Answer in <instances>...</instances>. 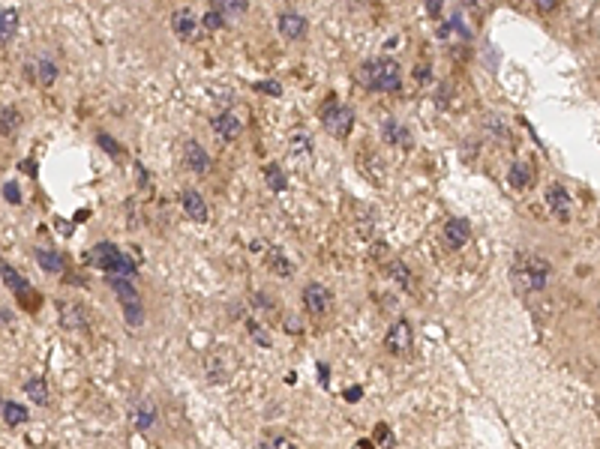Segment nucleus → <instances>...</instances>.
<instances>
[{
  "label": "nucleus",
  "instance_id": "obj_1",
  "mask_svg": "<svg viewBox=\"0 0 600 449\" xmlns=\"http://www.w3.org/2000/svg\"><path fill=\"white\" fill-rule=\"evenodd\" d=\"M552 267L547 257L531 255V252H519L514 257V267H510V276H514V285L522 290V294H535V290H543L549 282Z\"/></svg>",
  "mask_w": 600,
  "mask_h": 449
},
{
  "label": "nucleus",
  "instance_id": "obj_2",
  "mask_svg": "<svg viewBox=\"0 0 600 449\" xmlns=\"http://www.w3.org/2000/svg\"><path fill=\"white\" fill-rule=\"evenodd\" d=\"M360 81L366 90H375V93H393V90L403 87V72H399L396 60L379 58L360 66Z\"/></svg>",
  "mask_w": 600,
  "mask_h": 449
},
{
  "label": "nucleus",
  "instance_id": "obj_3",
  "mask_svg": "<svg viewBox=\"0 0 600 449\" xmlns=\"http://www.w3.org/2000/svg\"><path fill=\"white\" fill-rule=\"evenodd\" d=\"M87 261L93 267H99L103 273H115V276H136V264H132V257L124 255L117 249L115 243H96L91 252H87Z\"/></svg>",
  "mask_w": 600,
  "mask_h": 449
},
{
  "label": "nucleus",
  "instance_id": "obj_4",
  "mask_svg": "<svg viewBox=\"0 0 600 449\" xmlns=\"http://www.w3.org/2000/svg\"><path fill=\"white\" fill-rule=\"evenodd\" d=\"M321 123H325V129L333 135L337 141H346L348 132L354 126V108L351 105H342L337 96L325 99V105H321Z\"/></svg>",
  "mask_w": 600,
  "mask_h": 449
},
{
  "label": "nucleus",
  "instance_id": "obj_5",
  "mask_svg": "<svg viewBox=\"0 0 600 449\" xmlns=\"http://www.w3.org/2000/svg\"><path fill=\"white\" fill-rule=\"evenodd\" d=\"M0 279H4V285H6L9 290H13L15 297H21V300H25V306H27V309L39 306V294L33 297L30 282H27V279L18 273L15 267H9V261H4V257H0Z\"/></svg>",
  "mask_w": 600,
  "mask_h": 449
},
{
  "label": "nucleus",
  "instance_id": "obj_6",
  "mask_svg": "<svg viewBox=\"0 0 600 449\" xmlns=\"http://www.w3.org/2000/svg\"><path fill=\"white\" fill-rule=\"evenodd\" d=\"M438 39H441L444 45H469V42H471V27L465 25L462 13L450 15L448 21H444V25L438 27Z\"/></svg>",
  "mask_w": 600,
  "mask_h": 449
},
{
  "label": "nucleus",
  "instance_id": "obj_7",
  "mask_svg": "<svg viewBox=\"0 0 600 449\" xmlns=\"http://www.w3.org/2000/svg\"><path fill=\"white\" fill-rule=\"evenodd\" d=\"M384 347H387V354H393V356H403L411 351V323L399 318L391 330H387L384 335Z\"/></svg>",
  "mask_w": 600,
  "mask_h": 449
},
{
  "label": "nucleus",
  "instance_id": "obj_8",
  "mask_svg": "<svg viewBox=\"0 0 600 449\" xmlns=\"http://www.w3.org/2000/svg\"><path fill=\"white\" fill-rule=\"evenodd\" d=\"M330 302H333V294H330L325 285L313 282V285L304 288V309H306L309 314H315V318H321V314L330 309Z\"/></svg>",
  "mask_w": 600,
  "mask_h": 449
},
{
  "label": "nucleus",
  "instance_id": "obj_9",
  "mask_svg": "<svg viewBox=\"0 0 600 449\" xmlns=\"http://www.w3.org/2000/svg\"><path fill=\"white\" fill-rule=\"evenodd\" d=\"M543 201H547V207H549L559 219H568V216H570V192H568V189H564L561 183H549L547 192H543Z\"/></svg>",
  "mask_w": 600,
  "mask_h": 449
},
{
  "label": "nucleus",
  "instance_id": "obj_10",
  "mask_svg": "<svg viewBox=\"0 0 600 449\" xmlns=\"http://www.w3.org/2000/svg\"><path fill=\"white\" fill-rule=\"evenodd\" d=\"M171 30H174V36L177 39H183V42H193L198 36V21H195V13L193 9H177V13L171 15Z\"/></svg>",
  "mask_w": 600,
  "mask_h": 449
},
{
  "label": "nucleus",
  "instance_id": "obj_11",
  "mask_svg": "<svg viewBox=\"0 0 600 449\" xmlns=\"http://www.w3.org/2000/svg\"><path fill=\"white\" fill-rule=\"evenodd\" d=\"M280 33H282V39H288V42H297V39H304L306 36V30H309V25H306V15H300V13H282L280 15Z\"/></svg>",
  "mask_w": 600,
  "mask_h": 449
},
{
  "label": "nucleus",
  "instance_id": "obj_12",
  "mask_svg": "<svg viewBox=\"0 0 600 449\" xmlns=\"http://www.w3.org/2000/svg\"><path fill=\"white\" fill-rule=\"evenodd\" d=\"M471 237V224L469 219H450L444 222V246L448 249H462L465 243Z\"/></svg>",
  "mask_w": 600,
  "mask_h": 449
},
{
  "label": "nucleus",
  "instance_id": "obj_13",
  "mask_svg": "<svg viewBox=\"0 0 600 449\" xmlns=\"http://www.w3.org/2000/svg\"><path fill=\"white\" fill-rule=\"evenodd\" d=\"M183 162H186V168H190L193 174H207V171H210V156H207V150H204L198 141H193V138L183 144Z\"/></svg>",
  "mask_w": 600,
  "mask_h": 449
},
{
  "label": "nucleus",
  "instance_id": "obj_14",
  "mask_svg": "<svg viewBox=\"0 0 600 449\" xmlns=\"http://www.w3.org/2000/svg\"><path fill=\"white\" fill-rule=\"evenodd\" d=\"M210 126H214L219 141H235V138H240V132H243V123L231 114V111H222V114H216L214 120H210Z\"/></svg>",
  "mask_w": 600,
  "mask_h": 449
},
{
  "label": "nucleus",
  "instance_id": "obj_15",
  "mask_svg": "<svg viewBox=\"0 0 600 449\" xmlns=\"http://www.w3.org/2000/svg\"><path fill=\"white\" fill-rule=\"evenodd\" d=\"M105 282H108L111 290H115V297L120 300V306H129V302H138L141 300L138 288L132 285V276H115V273H111Z\"/></svg>",
  "mask_w": 600,
  "mask_h": 449
},
{
  "label": "nucleus",
  "instance_id": "obj_16",
  "mask_svg": "<svg viewBox=\"0 0 600 449\" xmlns=\"http://www.w3.org/2000/svg\"><path fill=\"white\" fill-rule=\"evenodd\" d=\"M181 207L183 213L190 216L193 222H207L210 216V210H207V201L195 192V189H183V195H181Z\"/></svg>",
  "mask_w": 600,
  "mask_h": 449
},
{
  "label": "nucleus",
  "instance_id": "obj_17",
  "mask_svg": "<svg viewBox=\"0 0 600 449\" xmlns=\"http://www.w3.org/2000/svg\"><path fill=\"white\" fill-rule=\"evenodd\" d=\"M381 135H384V141L387 144H393V147H408L411 144V132L405 123H399V120H384L381 123Z\"/></svg>",
  "mask_w": 600,
  "mask_h": 449
},
{
  "label": "nucleus",
  "instance_id": "obj_18",
  "mask_svg": "<svg viewBox=\"0 0 600 449\" xmlns=\"http://www.w3.org/2000/svg\"><path fill=\"white\" fill-rule=\"evenodd\" d=\"M132 422H136L138 431H150L153 422H157V404L148 401V398H141L136 404V410H132Z\"/></svg>",
  "mask_w": 600,
  "mask_h": 449
},
{
  "label": "nucleus",
  "instance_id": "obj_19",
  "mask_svg": "<svg viewBox=\"0 0 600 449\" xmlns=\"http://www.w3.org/2000/svg\"><path fill=\"white\" fill-rule=\"evenodd\" d=\"M288 153L294 159H313V138H309L306 129L292 132V141H288Z\"/></svg>",
  "mask_w": 600,
  "mask_h": 449
},
{
  "label": "nucleus",
  "instance_id": "obj_20",
  "mask_svg": "<svg viewBox=\"0 0 600 449\" xmlns=\"http://www.w3.org/2000/svg\"><path fill=\"white\" fill-rule=\"evenodd\" d=\"M18 30V9H0V45H6Z\"/></svg>",
  "mask_w": 600,
  "mask_h": 449
},
{
  "label": "nucleus",
  "instance_id": "obj_21",
  "mask_svg": "<svg viewBox=\"0 0 600 449\" xmlns=\"http://www.w3.org/2000/svg\"><path fill=\"white\" fill-rule=\"evenodd\" d=\"M21 126L18 108H0V138H13Z\"/></svg>",
  "mask_w": 600,
  "mask_h": 449
},
{
  "label": "nucleus",
  "instance_id": "obj_22",
  "mask_svg": "<svg viewBox=\"0 0 600 449\" xmlns=\"http://www.w3.org/2000/svg\"><path fill=\"white\" fill-rule=\"evenodd\" d=\"M210 4H214L216 13L226 15V18H240V15H247V9H249L247 0H210Z\"/></svg>",
  "mask_w": 600,
  "mask_h": 449
},
{
  "label": "nucleus",
  "instance_id": "obj_23",
  "mask_svg": "<svg viewBox=\"0 0 600 449\" xmlns=\"http://www.w3.org/2000/svg\"><path fill=\"white\" fill-rule=\"evenodd\" d=\"M25 396H27L33 404L46 408V404H48V387H46V380H42V377H30L27 384H25Z\"/></svg>",
  "mask_w": 600,
  "mask_h": 449
},
{
  "label": "nucleus",
  "instance_id": "obj_24",
  "mask_svg": "<svg viewBox=\"0 0 600 449\" xmlns=\"http://www.w3.org/2000/svg\"><path fill=\"white\" fill-rule=\"evenodd\" d=\"M37 264L46 269V273H63V267H66L63 255L51 252V249H37Z\"/></svg>",
  "mask_w": 600,
  "mask_h": 449
},
{
  "label": "nucleus",
  "instance_id": "obj_25",
  "mask_svg": "<svg viewBox=\"0 0 600 449\" xmlns=\"http://www.w3.org/2000/svg\"><path fill=\"white\" fill-rule=\"evenodd\" d=\"M60 323L66 330H81L84 327V311L75 306V302H66V306H60Z\"/></svg>",
  "mask_w": 600,
  "mask_h": 449
},
{
  "label": "nucleus",
  "instance_id": "obj_26",
  "mask_svg": "<svg viewBox=\"0 0 600 449\" xmlns=\"http://www.w3.org/2000/svg\"><path fill=\"white\" fill-rule=\"evenodd\" d=\"M507 183H510V189H519V192H522V189L531 186V171H528V168L522 165V162H516V165L507 171Z\"/></svg>",
  "mask_w": 600,
  "mask_h": 449
},
{
  "label": "nucleus",
  "instance_id": "obj_27",
  "mask_svg": "<svg viewBox=\"0 0 600 449\" xmlns=\"http://www.w3.org/2000/svg\"><path fill=\"white\" fill-rule=\"evenodd\" d=\"M37 75H39L42 87H51L54 81H58V63H54L51 58H39L37 60Z\"/></svg>",
  "mask_w": 600,
  "mask_h": 449
},
{
  "label": "nucleus",
  "instance_id": "obj_28",
  "mask_svg": "<svg viewBox=\"0 0 600 449\" xmlns=\"http://www.w3.org/2000/svg\"><path fill=\"white\" fill-rule=\"evenodd\" d=\"M4 420H6L9 425H25V422L30 420V413H27V408H25V404L6 401V404H4Z\"/></svg>",
  "mask_w": 600,
  "mask_h": 449
},
{
  "label": "nucleus",
  "instance_id": "obj_29",
  "mask_svg": "<svg viewBox=\"0 0 600 449\" xmlns=\"http://www.w3.org/2000/svg\"><path fill=\"white\" fill-rule=\"evenodd\" d=\"M483 129L486 132H495V138H502V141H510V129H507V123L498 117V114H490L483 120Z\"/></svg>",
  "mask_w": 600,
  "mask_h": 449
},
{
  "label": "nucleus",
  "instance_id": "obj_30",
  "mask_svg": "<svg viewBox=\"0 0 600 449\" xmlns=\"http://www.w3.org/2000/svg\"><path fill=\"white\" fill-rule=\"evenodd\" d=\"M264 177H268V186L273 189V192H282L285 183H288V180H285V171H282L280 165H268V168H264Z\"/></svg>",
  "mask_w": 600,
  "mask_h": 449
},
{
  "label": "nucleus",
  "instance_id": "obj_31",
  "mask_svg": "<svg viewBox=\"0 0 600 449\" xmlns=\"http://www.w3.org/2000/svg\"><path fill=\"white\" fill-rule=\"evenodd\" d=\"M391 276H393V282H399L405 290H411V273H408V267L403 261H393L391 264Z\"/></svg>",
  "mask_w": 600,
  "mask_h": 449
},
{
  "label": "nucleus",
  "instance_id": "obj_32",
  "mask_svg": "<svg viewBox=\"0 0 600 449\" xmlns=\"http://www.w3.org/2000/svg\"><path fill=\"white\" fill-rule=\"evenodd\" d=\"M124 318H126L129 327H141V321H144L141 300H138V302H129V306H124Z\"/></svg>",
  "mask_w": 600,
  "mask_h": 449
},
{
  "label": "nucleus",
  "instance_id": "obj_33",
  "mask_svg": "<svg viewBox=\"0 0 600 449\" xmlns=\"http://www.w3.org/2000/svg\"><path fill=\"white\" fill-rule=\"evenodd\" d=\"M96 141H99V147L103 150H108L111 156H124V147H120V144L111 138V135H105V132H96Z\"/></svg>",
  "mask_w": 600,
  "mask_h": 449
},
{
  "label": "nucleus",
  "instance_id": "obj_34",
  "mask_svg": "<svg viewBox=\"0 0 600 449\" xmlns=\"http://www.w3.org/2000/svg\"><path fill=\"white\" fill-rule=\"evenodd\" d=\"M270 269L276 276H292V264H288L280 252H270Z\"/></svg>",
  "mask_w": 600,
  "mask_h": 449
},
{
  "label": "nucleus",
  "instance_id": "obj_35",
  "mask_svg": "<svg viewBox=\"0 0 600 449\" xmlns=\"http://www.w3.org/2000/svg\"><path fill=\"white\" fill-rule=\"evenodd\" d=\"M202 25H204V30H219V27H226V15H219L216 9H210V13H204Z\"/></svg>",
  "mask_w": 600,
  "mask_h": 449
},
{
  "label": "nucleus",
  "instance_id": "obj_36",
  "mask_svg": "<svg viewBox=\"0 0 600 449\" xmlns=\"http://www.w3.org/2000/svg\"><path fill=\"white\" fill-rule=\"evenodd\" d=\"M207 375H210V380H222V377L228 375V366H222L216 356H210L207 359Z\"/></svg>",
  "mask_w": 600,
  "mask_h": 449
},
{
  "label": "nucleus",
  "instance_id": "obj_37",
  "mask_svg": "<svg viewBox=\"0 0 600 449\" xmlns=\"http://www.w3.org/2000/svg\"><path fill=\"white\" fill-rule=\"evenodd\" d=\"M252 87L259 90V93H268V96H280L282 93V84L280 81H255Z\"/></svg>",
  "mask_w": 600,
  "mask_h": 449
},
{
  "label": "nucleus",
  "instance_id": "obj_38",
  "mask_svg": "<svg viewBox=\"0 0 600 449\" xmlns=\"http://www.w3.org/2000/svg\"><path fill=\"white\" fill-rule=\"evenodd\" d=\"M4 198L9 201V204H21V189H18V183H6V186H4Z\"/></svg>",
  "mask_w": 600,
  "mask_h": 449
},
{
  "label": "nucleus",
  "instance_id": "obj_39",
  "mask_svg": "<svg viewBox=\"0 0 600 449\" xmlns=\"http://www.w3.org/2000/svg\"><path fill=\"white\" fill-rule=\"evenodd\" d=\"M459 4L469 9V13H486V9H490V0H459Z\"/></svg>",
  "mask_w": 600,
  "mask_h": 449
},
{
  "label": "nucleus",
  "instance_id": "obj_40",
  "mask_svg": "<svg viewBox=\"0 0 600 449\" xmlns=\"http://www.w3.org/2000/svg\"><path fill=\"white\" fill-rule=\"evenodd\" d=\"M249 335H252V339L259 342V344H264V347L270 344V339H268V335L261 333V327H259V323H252V321H249Z\"/></svg>",
  "mask_w": 600,
  "mask_h": 449
},
{
  "label": "nucleus",
  "instance_id": "obj_41",
  "mask_svg": "<svg viewBox=\"0 0 600 449\" xmlns=\"http://www.w3.org/2000/svg\"><path fill=\"white\" fill-rule=\"evenodd\" d=\"M426 13L432 18H441L444 15V0H426Z\"/></svg>",
  "mask_w": 600,
  "mask_h": 449
},
{
  "label": "nucleus",
  "instance_id": "obj_42",
  "mask_svg": "<svg viewBox=\"0 0 600 449\" xmlns=\"http://www.w3.org/2000/svg\"><path fill=\"white\" fill-rule=\"evenodd\" d=\"M535 6L540 13H555V9H559V0H535Z\"/></svg>",
  "mask_w": 600,
  "mask_h": 449
},
{
  "label": "nucleus",
  "instance_id": "obj_43",
  "mask_svg": "<svg viewBox=\"0 0 600 449\" xmlns=\"http://www.w3.org/2000/svg\"><path fill=\"white\" fill-rule=\"evenodd\" d=\"M9 323H13V311H9V309L4 306V302H0V330L9 327Z\"/></svg>",
  "mask_w": 600,
  "mask_h": 449
},
{
  "label": "nucleus",
  "instance_id": "obj_44",
  "mask_svg": "<svg viewBox=\"0 0 600 449\" xmlns=\"http://www.w3.org/2000/svg\"><path fill=\"white\" fill-rule=\"evenodd\" d=\"M429 75H432L429 72V63H424V66H417V69H415V78H417V81H424V84H429Z\"/></svg>",
  "mask_w": 600,
  "mask_h": 449
},
{
  "label": "nucleus",
  "instance_id": "obj_45",
  "mask_svg": "<svg viewBox=\"0 0 600 449\" xmlns=\"http://www.w3.org/2000/svg\"><path fill=\"white\" fill-rule=\"evenodd\" d=\"M360 392H363L360 387H351V389L346 392V398H348V401H358V398H360Z\"/></svg>",
  "mask_w": 600,
  "mask_h": 449
},
{
  "label": "nucleus",
  "instance_id": "obj_46",
  "mask_svg": "<svg viewBox=\"0 0 600 449\" xmlns=\"http://www.w3.org/2000/svg\"><path fill=\"white\" fill-rule=\"evenodd\" d=\"M375 437H379V441H387V437H391V431H387V425H379V431H375Z\"/></svg>",
  "mask_w": 600,
  "mask_h": 449
},
{
  "label": "nucleus",
  "instance_id": "obj_47",
  "mask_svg": "<svg viewBox=\"0 0 600 449\" xmlns=\"http://www.w3.org/2000/svg\"><path fill=\"white\" fill-rule=\"evenodd\" d=\"M270 446H288V441H285V437H273Z\"/></svg>",
  "mask_w": 600,
  "mask_h": 449
}]
</instances>
